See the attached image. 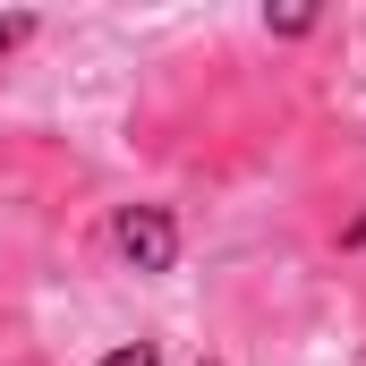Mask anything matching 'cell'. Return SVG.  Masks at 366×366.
I'll use <instances>...</instances> for the list:
<instances>
[{
	"instance_id": "obj_1",
	"label": "cell",
	"mask_w": 366,
	"mask_h": 366,
	"mask_svg": "<svg viewBox=\"0 0 366 366\" xmlns=\"http://www.w3.org/2000/svg\"><path fill=\"white\" fill-rule=\"evenodd\" d=\"M111 239H119V256H128L137 273H171V256H179V222H171L162 204H128V213L111 222Z\"/></svg>"
},
{
	"instance_id": "obj_2",
	"label": "cell",
	"mask_w": 366,
	"mask_h": 366,
	"mask_svg": "<svg viewBox=\"0 0 366 366\" xmlns=\"http://www.w3.org/2000/svg\"><path fill=\"white\" fill-rule=\"evenodd\" d=\"M102 366H162V358H154L145 341H128V350H111V358H102Z\"/></svg>"
},
{
	"instance_id": "obj_3",
	"label": "cell",
	"mask_w": 366,
	"mask_h": 366,
	"mask_svg": "<svg viewBox=\"0 0 366 366\" xmlns=\"http://www.w3.org/2000/svg\"><path fill=\"white\" fill-rule=\"evenodd\" d=\"M26 34H34V17H0V51H9V43H26Z\"/></svg>"
},
{
	"instance_id": "obj_4",
	"label": "cell",
	"mask_w": 366,
	"mask_h": 366,
	"mask_svg": "<svg viewBox=\"0 0 366 366\" xmlns=\"http://www.w3.org/2000/svg\"><path fill=\"white\" fill-rule=\"evenodd\" d=\"M350 247H366V213H358V222H350Z\"/></svg>"
}]
</instances>
